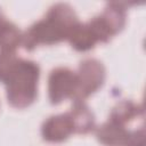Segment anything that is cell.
I'll return each instance as SVG.
<instances>
[{"label": "cell", "instance_id": "6da1fadb", "mask_svg": "<svg viewBox=\"0 0 146 146\" xmlns=\"http://www.w3.org/2000/svg\"><path fill=\"white\" fill-rule=\"evenodd\" d=\"M79 23L73 8L67 3H56L47 15L31 25L22 36L26 50H33L39 44H54L67 39L70 32Z\"/></svg>", "mask_w": 146, "mask_h": 146}, {"label": "cell", "instance_id": "7a4b0ae2", "mask_svg": "<svg viewBox=\"0 0 146 146\" xmlns=\"http://www.w3.org/2000/svg\"><path fill=\"white\" fill-rule=\"evenodd\" d=\"M40 67L36 63L19 58L5 81L8 103L16 108H25L36 98Z\"/></svg>", "mask_w": 146, "mask_h": 146}, {"label": "cell", "instance_id": "3957f363", "mask_svg": "<svg viewBox=\"0 0 146 146\" xmlns=\"http://www.w3.org/2000/svg\"><path fill=\"white\" fill-rule=\"evenodd\" d=\"M76 79L78 86L72 99L74 102H83L88 96L95 92L104 83V65L95 58H87L80 63Z\"/></svg>", "mask_w": 146, "mask_h": 146}, {"label": "cell", "instance_id": "277c9868", "mask_svg": "<svg viewBox=\"0 0 146 146\" xmlns=\"http://www.w3.org/2000/svg\"><path fill=\"white\" fill-rule=\"evenodd\" d=\"M78 86L76 73L67 67L54 68L48 78V95L51 104L73 98Z\"/></svg>", "mask_w": 146, "mask_h": 146}, {"label": "cell", "instance_id": "5b68a950", "mask_svg": "<svg viewBox=\"0 0 146 146\" xmlns=\"http://www.w3.org/2000/svg\"><path fill=\"white\" fill-rule=\"evenodd\" d=\"M73 132V124L68 113L52 115L48 117L41 127V135L43 139L50 143L63 141Z\"/></svg>", "mask_w": 146, "mask_h": 146}, {"label": "cell", "instance_id": "8992f818", "mask_svg": "<svg viewBox=\"0 0 146 146\" xmlns=\"http://www.w3.org/2000/svg\"><path fill=\"white\" fill-rule=\"evenodd\" d=\"M133 130H128L124 125L108 119L96 129V137L105 146H129Z\"/></svg>", "mask_w": 146, "mask_h": 146}, {"label": "cell", "instance_id": "52a82bcc", "mask_svg": "<svg viewBox=\"0 0 146 146\" xmlns=\"http://www.w3.org/2000/svg\"><path fill=\"white\" fill-rule=\"evenodd\" d=\"M74 132L78 133H88L95 128V116L90 108L83 102H74L70 112H67Z\"/></svg>", "mask_w": 146, "mask_h": 146}, {"label": "cell", "instance_id": "ba28073f", "mask_svg": "<svg viewBox=\"0 0 146 146\" xmlns=\"http://www.w3.org/2000/svg\"><path fill=\"white\" fill-rule=\"evenodd\" d=\"M22 36L23 34L18 27L0 10V50L15 52L17 47L22 43Z\"/></svg>", "mask_w": 146, "mask_h": 146}, {"label": "cell", "instance_id": "9c48e42d", "mask_svg": "<svg viewBox=\"0 0 146 146\" xmlns=\"http://www.w3.org/2000/svg\"><path fill=\"white\" fill-rule=\"evenodd\" d=\"M110 120L124 127L133 120H144L143 106L137 105L131 100H122L113 107Z\"/></svg>", "mask_w": 146, "mask_h": 146}, {"label": "cell", "instance_id": "30bf717a", "mask_svg": "<svg viewBox=\"0 0 146 146\" xmlns=\"http://www.w3.org/2000/svg\"><path fill=\"white\" fill-rule=\"evenodd\" d=\"M67 40L70 41L71 46L78 51H87L94 48L97 43V40L88 24H82L80 22L70 32Z\"/></svg>", "mask_w": 146, "mask_h": 146}, {"label": "cell", "instance_id": "8fae6325", "mask_svg": "<svg viewBox=\"0 0 146 146\" xmlns=\"http://www.w3.org/2000/svg\"><path fill=\"white\" fill-rule=\"evenodd\" d=\"M18 59L19 57H17L15 52L0 51V81L1 82L5 83L6 79L16 66Z\"/></svg>", "mask_w": 146, "mask_h": 146}]
</instances>
